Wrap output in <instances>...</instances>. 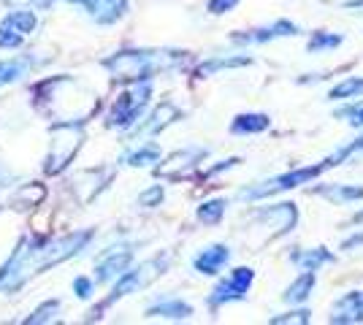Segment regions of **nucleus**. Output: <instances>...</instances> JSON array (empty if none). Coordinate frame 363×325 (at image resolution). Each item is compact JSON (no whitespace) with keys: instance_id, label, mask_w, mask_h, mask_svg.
Returning <instances> with one entry per match:
<instances>
[{"instance_id":"nucleus-1","label":"nucleus","mask_w":363,"mask_h":325,"mask_svg":"<svg viewBox=\"0 0 363 325\" xmlns=\"http://www.w3.org/2000/svg\"><path fill=\"white\" fill-rule=\"evenodd\" d=\"M92 239H95L92 228L65 233V236H57V239L41 236V233L22 236L16 241V249L11 252V258L0 266V293H16L19 287H25L38 274H44L49 268L76 258L82 249L90 247Z\"/></svg>"},{"instance_id":"nucleus-2","label":"nucleus","mask_w":363,"mask_h":325,"mask_svg":"<svg viewBox=\"0 0 363 325\" xmlns=\"http://www.w3.org/2000/svg\"><path fill=\"white\" fill-rule=\"evenodd\" d=\"M35 108L52 122H87L98 111V95L76 76H49L33 84Z\"/></svg>"},{"instance_id":"nucleus-3","label":"nucleus","mask_w":363,"mask_h":325,"mask_svg":"<svg viewBox=\"0 0 363 325\" xmlns=\"http://www.w3.org/2000/svg\"><path fill=\"white\" fill-rule=\"evenodd\" d=\"M187 62H190V52L184 49H122L106 60H101V65L114 81L136 84V81H150L160 74L179 71Z\"/></svg>"},{"instance_id":"nucleus-4","label":"nucleus","mask_w":363,"mask_h":325,"mask_svg":"<svg viewBox=\"0 0 363 325\" xmlns=\"http://www.w3.org/2000/svg\"><path fill=\"white\" fill-rule=\"evenodd\" d=\"M84 122H55L49 130V149L41 163L46 176H57L74 163L84 144Z\"/></svg>"},{"instance_id":"nucleus-5","label":"nucleus","mask_w":363,"mask_h":325,"mask_svg":"<svg viewBox=\"0 0 363 325\" xmlns=\"http://www.w3.org/2000/svg\"><path fill=\"white\" fill-rule=\"evenodd\" d=\"M166 268H168V255H157V258L144 261V263L133 266V268H125L120 277L114 279V287H111V293L106 295V301H104L98 309H92V317L98 320L104 309L114 307L117 301H122V298H128V295L138 293L141 287L152 285L155 279H160L163 274H166Z\"/></svg>"},{"instance_id":"nucleus-6","label":"nucleus","mask_w":363,"mask_h":325,"mask_svg":"<svg viewBox=\"0 0 363 325\" xmlns=\"http://www.w3.org/2000/svg\"><path fill=\"white\" fill-rule=\"evenodd\" d=\"M152 101V84L150 81H136L128 90H122L117 95V101L108 108L104 125L111 130H130L138 122V117L147 111Z\"/></svg>"},{"instance_id":"nucleus-7","label":"nucleus","mask_w":363,"mask_h":325,"mask_svg":"<svg viewBox=\"0 0 363 325\" xmlns=\"http://www.w3.org/2000/svg\"><path fill=\"white\" fill-rule=\"evenodd\" d=\"M296 222H298V206L293 201L260 206L250 217V225L252 228H263V236L255 241V247H266V244H274L277 239L288 236L296 228Z\"/></svg>"},{"instance_id":"nucleus-8","label":"nucleus","mask_w":363,"mask_h":325,"mask_svg":"<svg viewBox=\"0 0 363 325\" xmlns=\"http://www.w3.org/2000/svg\"><path fill=\"white\" fill-rule=\"evenodd\" d=\"M325 169H333L331 157L323 160V163H315V166L285 171V173L272 176V179H266V182H260V185H255V187H247V190L239 193V198H242V201H263V198H272V195L288 193L293 187H301V185H306V182H312V179H318Z\"/></svg>"},{"instance_id":"nucleus-9","label":"nucleus","mask_w":363,"mask_h":325,"mask_svg":"<svg viewBox=\"0 0 363 325\" xmlns=\"http://www.w3.org/2000/svg\"><path fill=\"white\" fill-rule=\"evenodd\" d=\"M252 282H255V271H252L250 266L233 268L225 279H220V282L212 287V293H209V298H206L209 309L217 312L220 307H225V304L244 301L247 293H250V287H252Z\"/></svg>"},{"instance_id":"nucleus-10","label":"nucleus","mask_w":363,"mask_h":325,"mask_svg":"<svg viewBox=\"0 0 363 325\" xmlns=\"http://www.w3.org/2000/svg\"><path fill=\"white\" fill-rule=\"evenodd\" d=\"M114 179V169L108 166H95V169H84V171H76L74 176L68 179V193L76 198L79 206H87L92 203L104 190H108Z\"/></svg>"},{"instance_id":"nucleus-11","label":"nucleus","mask_w":363,"mask_h":325,"mask_svg":"<svg viewBox=\"0 0 363 325\" xmlns=\"http://www.w3.org/2000/svg\"><path fill=\"white\" fill-rule=\"evenodd\" d=\"M38 28V14L30 8H9L0 19V49H19Z\"/></svg>"},{"instance_id":"nucleus-12","label":"nucleus","mask_w":363,"mask_h":325,"mask_svg":"<svg viewBox=\"0 0 363 325\" xmlns=\"http://www.w3.org/2000/svg\"><path fill=\"white\" fill-rule=\"evenodd\" d=\"M206 155H209L206 147H184V149H177V152L168 155L160 166H155V176H157V179H166V182L190 179L193 171L198 169V163H203Z\"/></svg>"},{"instance_id":"nucleus-13","label":"nucleus","mask_w":363,"mask_h":325,"mask_svg":"<svg viewBox=\"0 0 363 325\" xmlns=\"http://www.w3.org/2000/svg\"><path fill=\"white\" fill-rule=\"evenodd\" d=\"M182 117H184V111H182L174 101H160L157 106L152 108V114L144 122L133 125L130 136H133V139H138V136H157V133H163V130L171 127L174 122H179Z\"/></svg>"},{"instance_id":"nucleus-14","label":"nucleus","mask_w":363,"mask_h":325,"mask_svg":"<svg viewBox=\"0 0 363 325\" xmlns=\"http://www.w3.org/2000/svg\"><path fill=\"white\" fill-rule=\"evenodd\" d=\"M71 6L84 8L95 25H117L130 11V0H65Z\"/></svg>"},{"instance_id":"nucleus-15","label":"nucleus","mask_w":363,"mask_h":325,"mask_svg":"<svg viewBox=\"0 0 363 325\" xmlns=\"http://www.w3.org/2000/svg\"><path fill=\"white\" fill-rule=\"evenodd\" d=\"M133 255H136V252H133V247H128V244L108 247L106 252L98 255V261H95V282H101V285L114 282L125 268H130Z\"/></svg>"},{"instance_id":"nucleus-16","label":"nucleus","mask_w":363,"mask_h":325,"mask_svg":"<svg viewBox=\"0 0 363 325\" xmlns=\"http://www.w3.org/2000/svg\"><path fill=\"white\" fill-rule=\"evenodd\" d=\"M298 25L290 22V19H277L269 28H255V30H244V33H233L230 41L233 44H272L277 38H288V35H298Z\"/></svg>"},{"instance_id":"nucleus-17","label":"nucleus","mask_w":363,"mask_h":325,"mask_svg":"<svg viewBox=\"0 0 363 325\" xmlns=\"http://www.w3.org/2000/svg\"><path fill=\"white\" fill-rule=\"evenodd\" d=\"M230 261V247L228 244H209L193 258V268L203 277H217Z\"/></svg>"},{"instance_id":"nucleus-18","label":"nucleus","mask_w":363,"mask_h":325,"mask_svg":"<svg viewBox=\"0 0 363 325\" xmlns=\"http://www.w3.org/2000/svg\"><path fill=\"white\" fill-rule=\"evenodd\" d=\"M328 323L336 325H355L363 323V307H361V290H352V293L342 295L331 309Z\"/></svg>"},{"instance_id":"nucleus-19","label":"nucleus","mask_w":363,"mask_h":325,"mask_svg":"<svg viewBox=\"0 0 363 325\" xmlns=\"http://www.w3.org/2000/svg\"><path fill=\"white\" fill-rule=\"evenodd\" d=\"M144 314L147 317H163V320H187V317H193V304L174 298V295H163V298L152 301Z\"/></svg>"},{"instance_id":"nucleus-20","label":"nucleus","mask_w":363,"mask_h":325,"mask_svg":"<svg viewBox=\"0 0 363 325\" xmlns=\"http://www.w3.org/2000/svg\"><path fill=\"white\" fill-rule=\"evenodd\" d=\"M290 263L298 266L301 271H320L323 266L336 263V255L325 247H312V249H293L290 252Z\"/></svg>"},{"instance_id":"nucleus-21","label":"nucleus","mask_w":363,"mask_h":325,"mask_svg":"<svg viewBox=\"0 0 363 325\" xmlns=\"http://www.w3.org/2000/svg\"><path fill=\"white\" fill-rule=\"evenodd\" d=\"M35 65H38V57H35V55H19V57L0 60V87L14 84V81H19V79H25Z\"/></svg>"},{"instance_id":"nucleus-22","label":"nucleus","mask_w":363,"mask_h":325,"mask_svg":"<svg viewBox=\"0 0 363 325\" xmlns=\"http://www.w3.org/2000/svg\"><path fill=\"white\" fill-rule=\"evenodd\" d=\"M272 127V117L263 111H247V114H236L230 122V133L233 136H257L263 130Z\"/></svg>"},{"instance_id":"nucleus-23","label":"nucleus","mask_w":363,"mask_h":325,"mask_svg":"<svg viewBox=\"0 0 363 325\" xmlns=\"http://www.w3.org/2000/svg\"><path fill=\"white\" fill-rule=\"evenodd\" d=\"M46 198V185L41 182H25V185H19L11 193V206H14L16 212H28V209H35V206H41V201Z\"/></svg>"},{"instance_id":"nucleus-24","label":"nucleus","mask_w":363,"mask_h":325,"mask_svg":"<svg viewBox=\"0 0 363 325\" xmlns=\"http://www.w3.org/2000/svg\"><path fill=\"white\" fill-rule=\"evenodd\" d=\"M315 195L325 198L331 203H355L363 201V187L361 185H320L312 190Z\"/></svg>"},{"instance_id":"nucleus-25","label":"nucleus","mask_w":363,"mask_h":325,"mask_svg":"<svg viewBox=\"0 0 363 325\" xmlns=\"http://www.w3.org/2000/svg\"><path fill=\"white\" fill-rule=\"evenodd\" d=\"M315 285H318V271H301L296 282H290L288 290L282 293V301L285 304H303L312 290H315Z\"/></svg>"},{"instance_id":"nucleus-26","label":"nucleus","mask_w":363,"mask_h":325,"mask_svg":"<svg viewBox=\"0 0 363 325\" xmlns=\"http://www.w3.org/2000/svg\"><path fill=\"white\" fill-rule=\"evenodd\" d=\"M122 166H130V169H147V166H155V163H160V147L157 144H141V147H133L130 152H125L120 157Z\"/></svg>"},{"instance_id":"nucleus-27","label":"nucleus","mask_w":363,"mask_h":325,"mask_svg":"<svg viewBox=\"0 0 363 325\" xmlns=\"http://www.w3.org/2000/svg\"><path fill=\"white\" fill-rule=\"evenodd\" d=\"M252 57H247V55H236V57H212V60L201 62L198 65L196 74L198 79H206L212 76V74H217V71H228V68H244V65H252Z\"/></svg>"},{"instance_id":"nucleus-28","label":"nucleus","mask_w":363,"mask_h":325,"mask_svg":"<svg viewBox=\"0 0 363 325\" xmlns=\"http://www.w3.org/2000/svg\"><path fill=\"white\" fill-rule=\"evenodd\" d=\"M225 209H228V198H209V201H203L198 206L196 217L203 225H220L223 217H225Z\"/></svg>"},{"instance_id":"nucleus-29","label":"nucleus","mask_w":363,"mask_h":325,"mask_svg":"<svg viewBox=\"0 0 363 325\" xmlns=\"http://www.w3.org/2000/svg\"><path fill=\"white\" fill-rule=\"evenodd\" d=\"M363 95V76H347L345 81H339L336 87H331L328 101H350V98H361Z\"/></svg>"},{"instance_id":"nucleus-30","label":"nucleus","mask_w":363,"mask_h":325,"mask_svg":"<svg viewBox=\"0 0 363 325\" xmlns=\"http://www.w3.org/2000/svg\"><path fill=\"white\" fill-rule=\"evenodd\" d=\"M57 314H60V301H57V298H49V301H44L41 307H35V309H33L22 323L25 325L52 323V320H57Z\"/></svg>"},{"instance_id":"nucleus-31","label":"nucleus","mask_w":363,"mask_h":325,"mask_svg":"<svg viewBox=\"0 0 363 325\" xmlns=\"http://www.w3.org/2000/svg\"><path fill=\"white\" fill-rule=\"evenodd\" d=\"M342 35L339 33H328V30H315L309 35V41H306V49L315 55V52H325V49H336L342 47Z\"/></svg>"},{"instance_id":"nucleus-32","label":"nucleus","mask_w":363,"mask_h":325,"mask_svg":"<svg viewBox=\"0 0 363 325\" xmlns=\"http://www.w3.org/2000/svg\"><path fill=\"white\" fill-rule=\"evenodd\" d=\"M163 201H166V187L163 185H152L144 193H138V206H144V209H155Z\"/></svg>"},{"instance_id":"nucleus-33","label":"nucleus","mask_w":363,"mask_h":325,"mask_svg":"<svg viewBox=\"0 0 363 325\" xmlns=\"http://www.w3.org/2000/svg\"><path fill=\"white\" fill-rule=\"evenodd\" d=\"M312 320V312L309 309H298V312H285V314H274L269 323L272 325H306Z\"/></svg>"},{"instance_id":"nucleus-34","label":"nucleus","mask_w":363,"mask_h":325,"mask_svg":"<svg viewBox=\"0 0 363 325\" xmlns=\"http://www.w3.org/2000/svg\"><path fill=\"white\" fill-rule=\"evenodd\" d=\"M6 8H30V11H49L55 0H0Z\"/></svg>"},{"instance_id":"nucleus-35","label":"nucleus","mask_w":363,"mask_h":325,"mask_svg":"<svg viewBox=\"0 0 363 325\" xmlns=\"http://www.w3.org/2000/svg\"><path fill=\"white\" fill-rule=\"evenodd\" d=\"M71 287H74L76 298L87 301V298L92 295V290H95V279H90V277H84V274H82V277L74 279V285H71Z\"/></svg>"},{"instance_id":"nucleus-36","label":"nucleus","mask_w":363,"mask_h":325,"mask_svg":"<svg viewBox=\"0 0 363 325\" xmlns=\"http://www.w3.org/2000/svg\"><path fill=\"white\" fill-rule=\"evenodd\" d=\"M242 0H209V14H214V16H220V14H228V11H233L236 6H239Z\"/></svg>"},{"instance_id":"nucleus-37","label":"nucleus","mask_w":363,"mask_h":325,"mask_svg":"<svg viewBox=\"0 0 363 325\" xmlns=\"http://www.w3.org/2000/svg\"><path fill=\"white\" fill-rule=\"evenodd\" d=\"M339 117H350L347 122L352 127H363V106H347L339 111Z\"/></svg>"},{"instance_id":"nucleus-38","label":"nucleus","mask_w":363,"mask_h":325,"mask_svg":"<svg viewBox=\"0 0 363 325\" xmlns=\"http://www.w3.org/2000/svg\"><path fill=\"white\" fill-rule=\"evenodd\" d=\"M239 163H242L239 157H228L220 166H214V169H209L206 173H201V179H212V176H217V173H223V171H228V169H233V166H239Z\"/></svg>"},{"instance_id":"nucleus-39","label":"nucleus","mask_w":363,"mask_h":325,"mask_svg":"<svg viewBox=\"0 0 363 325\" xmlns=\"http://www.w3.org/2000/svg\"><path fill=\"white\" fill-rule=\"evenodd\" d=\"M16 182V173L0 160V187H11Z\"/></svg>"},{"instance_id":"nucleus-40","label":"nucleus","mask_w":363,"mask_h":325,"mask_svg":"<svg viewBox=\"0 0 363 325\" xmlns=\"http://www.w3.org/2000/svg\"><path fill=\"white\" fill-rule=\"evenodd\" d=\"M363 244V233H358V236H350L347 241L342 244V249H352V247H361Z\"/></svg>"},{"instance_id":"nucleus-41","label":"nucleus","mask_w":363,"mask_h":325,"mask_svg":"<svg viewBox=\"0 0 363 325\" xmlns=\"http://www.w3.org/2000/svg\"><path fill=\"white\" fill-rule=\"evenodd\" d=\"M345 8H361L363 6V0H347V3H342Z\"/></svg>"},{"instance_id":"nucleus-42","label":"nucleus","mask_w":363,"mask_h":325,"mask_svg":"<svg viewBox=\"0 0 363 325\" xmlns=\"http://www.w3.org/2000/svg\"><path fill=\"white\" fill-rule=\"evenodd\" d=\"M352 222H355V225H361V222H363V212H358V215L352 217Z\"/></svg>"},{"instance_id":"nucleus-43","label":"nucleus","mask_w":363,"mask_h":325,"mask_svg":"<svg viewBox=\"0 0 363 325\" xmlns=\"http://www.w3.org/2000/svg\"><path fill=\"white\" fill-rule=\"evenodd\" d=\"M361 307H363V290H361Z\"/></svg>"}]
</instances>
